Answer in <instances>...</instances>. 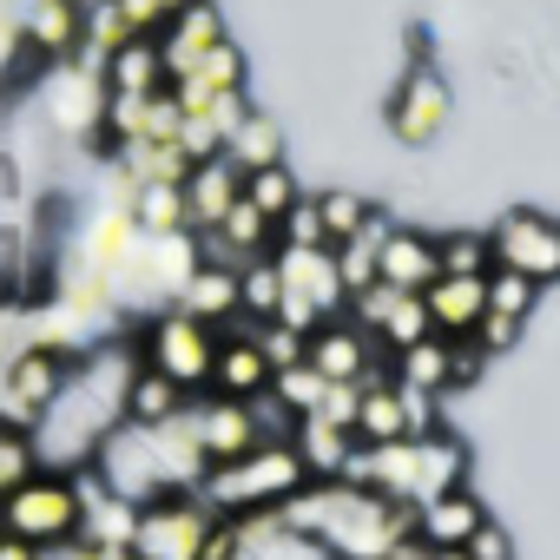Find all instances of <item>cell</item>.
Returning a JSON list of instances; mask_svg holds the SVG:
<instances>
[{
    "label": "cell",
    "instance_id": "obj_1",
    "mask_svg": "<svg viewBox=\"0 0 560 560\" xmlns=\"http://www.w3.org/2000/svg\"><path fill=\"white\" fill-rule=\"evenodd\" d=\"M139 363H145V357L126 350V343H100V350H86V357L73 363L60 402H54V409L40 416V429H34V448H40L47 468H60V475L93 468L100 442L126 422V396H132Z\"/></svg>",
    "mask_w": 560,
    "mask_h": 560
},
{
    "label": "cell",
    "instance_id": "obj_2",
    "mask_svg": "<svg viewBox=\"0 0 560 560\" xmlns=\"http://www.w3.org/2000/svg\"><path fill=\"white\" fill-rule=\"evenodd\" d=\"M311 488V468L298 455V442H257L250 455L237 462H218L205 481H198V501L218 514V521H244V514H264V508H284L291 494Z\"/></svg>",
    "mask_w": 560,
    "mask_h": 560
},
{
    "label": "cell",
    "instance_id": "obj_3",
    "mask_svg": "<svg viewBox=\"0 0 560 560\" xmlns=\"http://www.w3.org/2000/svg\"><path fill=\"white\" fill-rule=\"evenodd\" d=\"M80 521H86L80 475H60V468H40L27 488H14L8 501H0V527H8L14 540H34L40 553L80 540Z\"/></svg>",
    "mask_w": 560,
    "mask_h": 560
},
{
    "label": "cell",
    "instance_id": "obj_4",
    "mask_svg": "<svg viewBox=\"0 0 560 560\" xmlns=\"http://www.w3.org/2000/svg\"><path fill=\"white\" fill-rule=\"evenodd\" d=\"M40 93V126L60 139V145H86V139H100L106 145V80H100V67H86V60H60V67H47L40 80H34Z\"/></svg>",
    "mask_w": 560,
    "mask_h": 560
},
{
    "label": "cell",
    "instance_id": "obj_5",
    "mask_svg": "<svg viewBox=\"0 0 560 560\" xmlns=\"http://www.w3.org/2000/svg\"><path fill=\"white\" fill-rule=\"evenodd\" d=\"M145 363L159 370V376H172L178 389H191V396H205L211 389V376H218V343H224V330H211V324H198L191 311H159V317H145Z\"/></svg>",
    "mask_w": 560,
    "mask_h": 560
},
{
    "label": "cell",
    "instance_id": "obj_6",
    "mask_svg": "<svg viewBox=\"0 0 560 560\" xmlns=\"http://www.w3.org/2000/svg\"><path fill=\"white\" fill-rule=\"evenodd\" d=\"M93 475L113 488V494H126V501H139V508H152V501H165L172 494V481H165V462H159V442H152V429L145 422H119L106 442H100V455H93Z\"/></svg>",
    "mask_w": 560,
    "mask_h": 560
},
{
    "label": "cell",
    "instance_id": "obj_7",
    "mask_svg": "<svg viewBox=\"0 0 560 560\" xmlns=\"http://www.w3.org/2000/svg\"><path fill=\"white\" fill-rule=\"evenodd\" d=\"M67 376H73V357H60V350L27 343L21 357H8V363H0V422L40 429V416L60 402Z\"/></svg>",
    "mask_w": 560,
    "mask_h": 560
},
{
    "label": "cell",
    "instance_id": "obj_8",
    "mask_svg": "<svg viewBox=\"0 0 560 560\" xmlns=\"http://www.w3.org/2000/svg\"><path fill=\"white\" fill-rule=\"evenodd\" d=\"M218 514L198 501V494H165L139 514V540H132V560H205V540H211Z\"/></svg>",
    "mask_w": 560,
    "mask_h": 560
},
{
    "label": "cell",
    "instance_id": "obj_9",
    "mask_svg": "<svg viewBox=\"0 0 560 560\" xmlns=\"http://www.w3.org/2000/svg\"><path fill=\"white\" fill-rule=\"evenodd\" d=\"M350 324H363L383 350H416L422 337H435V317H429V298L422 291H396V284H376L363 298H350Z\"/></svg>",
    "mask_w": 560,
    "mask_h": 560
},
{
    "label": "cell",
    "instance_id": "obj_10",
    "mask_svg": "<svg viewBox=\"0 0 560 560\" xmlns=\"http://www.w3.org/2000/svg\"><path fill=\"white\" fill-rule=\"evenodd\" d=\"M488 244H494V270H521L534 284H553L560 277V224L540 211H508Z\"/></svg>",
    "mask_w": 560,
    "mask_h": 560
},
{
    "label": "cell",
    "instance_id": "obj_11",
    "mask_svg": "<svg viewBox=\"0 0 560 560\" xmlns=\"http://www.w3.org/2000/svg\"><path fill=\"white\" fill-rule=\"evenodd\" d=\"M442 126H448V80L435 67H409L396 100H389V132L402 145H429Z\"/></svg>",
    "mask_w": 560,
    "mask_h": 560
},
{
    "label": "cell",
    "instance_id": "obj_12",
    "mask_svg": "<svg viewBox=\"0 0 560 560\" xmlns=\"http://www.w3.org/2000/svg\"><path fill=\"white\" fill-rule=\"evenodd\" d=\"M191 429H198L211 468H218V462H237V455H250V448L264 442L257 409L237 402V396H218V389H211V396H191Z\"/></svg>",
    "mask_w": 560,
    "mask_h": 560
},
{
    "label": "cell",
    "instance_id": "obj_13",
    "mask_svg": "<svg viewBox=\"0 0 560 560\" xmlns=\"http://www.w3.org/2000/svg\"><path fill=\"white\" fill-rule=\"evenodd\" d=\"M376 350H383V343H376L363 324L337 317V324H324V330L311 337V370H324L330 383H370L376 370H396V357L383 363Z\"/></svg>",
    "mask_w": 560,
    "mask_h": 560
},
{
    "label": "cell",
    "instance_id": "obj_14",
    "mask_svg": "<svg viewBox=\"0 0 560 560\" xmlns=\"http://www.w3.org/2000/svg\"><path fill=\"white\" fill-rule=\"evenodd\" d=\"M244 178H250V172H244L237 159H224V152L191 165V178H185V211H191V231H198V237L218 231V224L244 205Z\"/></svg>",
    "mask_w": 560,
    "mask_h": 560
},
{
    "label": "cell",
    "instance_id": "obj_15",
    "mask_svg": "<svg viewBox=\"0 0 560 560\" xmlns=\"http://www.w3.org/2000/svg\"><path fill=\"white\" fill-rule=\"evenodd\" d=\"M270 383H277V370H270V357H264L250 317H237V324L224 330V343H218V376H211V389H218V396H237V402H257Z\"/></svg>",
    "mask_w": 560,
    "mask_h": 560
},
{
    "label": "cell",
    "instance_id": "obj_16",
    "mask_svg": "<svg viewBox=\"0 0 560 560\" xmlns=\"http://www.w3.org/2000/svg\"><path fill=\"white\" fill-rule=\"evenodd\" d=\"M80 501H86V521H80V540H93V547H106V553H132V540H139V501H126V494H113L93 468H80Z\"/></svg>",
    "mask_w": 560,
    "mask_h": 560
},
{
    "label": "cell",
    "instance_id": "obj_17",
    "mask_svg": "<svg viewBox=\"0 0 560 560\" xmlns=\"http://www.w3.org/2000/svg\"><path fill=\"white\" fill-rule=\"evenodd\" d=\"M159 47H165V67H172V80H185V73H191V67H205L218 47H231L218 0H191L185 14H172V27L159 34Z\"/></svg>",
    "mask_w": 560,
    "mask_h": 560
},
{
    "label": "cell",
    "instance_id": "obj_18",
    "mask_svg": "<svg viewBox=\"0 0 560 560\" xmlns=\"http://www.w3.org/2000/svg\"><path fill=\"white\" fill-rule=\"evenodd\" d=\"M178 311H191V317L211 324V330H231V324L244 317V270L205 257V264L191 270V284L178 291Z\"/></svg>",
    "mask_w": 560,
    "mask_h": 560
},
{
    "label": "cell",
    "instance_id": "obj_19",
    "mask_svg": "<svg viewBox=\"0 0 560 560\" xmlns=\"http://www.w3.org/2000/svg\"><path fill=\"white\" fill-rule=\"evenodd\" d=\"M106 93L119 100H152V93H172V67H165V47L159 40H126L106 67H100Z\"/></svg>",
    "mask_w": 560,
    "mask_h": 560
},
{
    "label": "cell",
    "instance_id": "obj_20",
    "mask_svg": "<svg viewBox=\"0 0 560 560\" xmlns=\"http://www.w3.org/2000/svg\"><path fill=\"white\" fill-rule=\"evenodd\" d=\"M422 298H429V317L442 337H475L488 317V277H435Z\"/></svg>",
    "mask_w": 560,
    "mask_h": 560
},
{
    "label": "cell",
    "instance_id": "obj_21",
    "mask_svg": "<svg viewBox=\"0 0 560 560\" xmlns=\"http://www.w3.org/2000/svg\"><path fill=\"white\" fill-rule=\"evenodd\" d=\"M357 442H370V448H383V442H409V416H402V383H396V370H376V376L363 383Z\"/></svg>",
    "mask_w": 560,
    "mask_h": 560
},
{
    "label": "cell",
    "instance_id": "obj_22",
    "mask_svg": "<svg viewBox=\"0 0 560 560\" xmlns=\"http://www.w3.org/2000/svg\"><path fill=\"white\" fill-rule=\"evenodd\" d=\"M291 442H298L311 481H343V468H350V455H357V429H337V422H324V416H304Z\"/></svg>",
    "mask_w": 560,
    "mask_h": 560
},
{
    "label": "cell",
    "instance_id": "obj_23",
    "mask_svg": "<svg viewBox=\"0 0 560 560\" xmlns=\"http://www.w3.org/2000/svg\"><path fill=\"white\" fill-rule=\"evenodd\" d=\"M435 277H442L435 237H422V231H389V244H383V284H396V291H429Z\"/></svg>",
    "mask_w": 560,
    "mask_h": 560
},
{
    "label": "cell",
    "instance_id": "obj_24",
    "mask_svg": "<svg viewBox=\"0 0 560 560\" xmlns=\"http://www.w3.org/2000/svg\"><path fill=\"white\" fill-rule=\"evenodd\" d=\"M481 527H488V508H481L468 488L435 494V501L422 508V540H429V547H468Z\"/></svg>",
    "mask_w": 560,
    "mask_h": 560
},
{
    "label": "cell",
    "instance_id": "obj_25",
    "mask_svg": "<svg viewBox=\"0 0 560 560\" xmlns=\"http://www.w3.org/2000/svg\"><path fill=\"white\" fill-rule=\"evenodd\" d=\"M396 383H409V389H429V396H442V389H455V337H422L416 350H402L396 357Z\"/></svg>",
    "mask_w": 560,
    "mask_h": 560
},
{
    "label": "cell",
    "instance_id": "obj_26",
    "mask_svg": "<svg viewBox=\"0 0 560 560\" xmlns=\"http://www.w3.org/2000/svg\"><path fill=\"white\" fill-rule=\"evenodd\" d=\"M422 448V475H416V508H429L435 494H455L462 488V475H468V448L442 429V435H429V442H416Z\"/></svg>",
    "mask_w": 560,
    "mask_h": 560
},
{
    "label": "cell",
    "instance_id": "obj_27",
    "mask_svg": "<svg viewBox=\"0 0 560 560\" xmlns=\"http://www.w3.org/2000/svg\"><path fill=\"white\" fill-rule=\"evenodd\" d=\"M185 402H191V389H178L172 376H159L152 363H139V376H132V396H126V416L132 422H172V416H185Z\"/></svg>",
    "mask_w": 560,
    "mask_h": 560
},
{
    "label": "cell",
    "instance_id": "obj_28",
    "mask_svg": "<svg viewBox=\"0 0 560 560\" xmlns=\"http://www.w3.org/2000/svg\"><path fill=\"white\" fill-rule=\"evenodd\" d=\"M40 54L27 47V27H21V8L14 0H0V93H14L27 80H40Z\"/></svg>",
    "mask_w": 560,
    "mask_h": 560
},
{
    "label": "cell",
    "instance_id": "obj_29",
    "mask_svg": "<svg viewBox=\"0 0 560 560\" xmlns=\"http://www.w3.org/2000/svg\"><path fill=\"white\" fill-rule=\"evenodd\" d=\"M224 159H237L244 172H270V165H284V132H277L270 113H244V126L231 132Z\"/></svg>",
    "mask_w": 560,
    "mask_h": 560
},
{
    "label": "cell",
    "instance_id": "obj_30",
    "mask_svg": "<svg viewBox=\"0 0 560 560\" xmlns=\"http://www.w3.org/2000/svg\"><path fill=\"white\" fill-rule=\"evenodd\" d=\"M132 218L145 237H172V231H191V211H185V185H139L132 191Z\"/></svg>",
    "mask_w": 560,
    "mask_h": 560
},
{
    "label": "cell",
    "instance_id": "obj_31",
    "mask_svg": "<svg viewBox=\"0 0 560 560\" xmlns=\"http://www.w3.org/2000/svg\"><path fill=\"white\" fill-rule=\"evenodd\" d=\"M40 448H34V429H14V422H0V501H8L14 488H27L40 475Z\"/></svg>",
    "mask_w": 560,
    "mask_h": 560
},
{
    "label": "cell",
    "instance_id": "obj_32",
    "mask_svg": "<svg viewBox=\"0 0 560 560\" xmlns=\"http://www.w3.org/2000/svg\"><path fill=\"white\" fill-rule=\"evenodd\" d=\"M244 198L270 218V224H284L298 205H304V191H298V178H291V165H270V172H250L244 178Z\"/></svg>",
    "mask_w": 560,
    "mask_h": 560
},
{
    "label": "cell",
    "instance_id": "obj_33",
    "mask_svg": "<svg viewBox=\"0 0 560 560\" xmlns=\"http://www.w3.org/2000/svg\"><path fill=\"white\" fill-rule=\"evenodd\" d=\"M277 311H284V270H277V257L244 264V317L250 324H270Z\"/></svg>",
    "mask_w": 560,
    "mask_h": 560
},
{
    "label": "cell",
    "instance_id": "obj_34",
    "mask_svg": "<svg viewBox=\"0 0 560 560\" xmlns=\"http://www.w3.org/2000/svg\"><path fill=\"white\" fill-rule=\"evenodd\" d=\"M435 257H442V277H488L494 270V244L481 231H448L435 237Z\"/></svg>",
    "mask_w": 560,
    "mask_h": 560
},
{
    "label": "cell",
    "instance_id": "obj_35",
    "mask_svg": "<svg viewBox=\"0 0 560 560\" xmlns=\"http://www.w3.org/2000/svg\"><path fill=\"white\" fill-rule=\"evenodd\" d=\"M317 205H324L330 250H337V244H350V237H363V231H370V218H376V205H370V198H357V191H324Z\"/></svg>",
    "mask_w": 560,
    "mask_h": 560
},
{
    "label": "cell",
    "instance_id": "obj_36",
    "mask_svg": "<svg viewBox=\"0 0 560 560\" xmlns=\"http://www.w3.org/2000/svg\"><path fill=\"white\" fill-rule=\"evenodd\" d=\"M270 396L284 402L291 416H317V409H324V396H330V376H324V370H311V363H298V370H284V376L270 383Z\"/></svg>",
    "mask_w": 560,
    "mask_h": 560
},
{
    "label": "cell",
    "instance_id": "obj_37",
    "mask_svg": "<svg viewBox=\"0 0 560 560\" xmlns=\"http://www.w3.org/2000/svg\"><path fill=\"white\" fill-rule=\"evenodd\" d=\"M119 8V21L132 27V40H159L165 27H172V14H185L191 0H113Z\"/></svg>",
    "mask_w": 560,
    "mask_h": 560
},
{
    "label": "cell",
    "instance_id": "obj_38",
    "mask_svg": "<svg viewBox=\"0 0 560 560\" xmlns=\"http://www.w3.org/2000/svg\"><path fill=\"white\" fill-rule=\"evenodd\" d=\"M250 330H257V343H264V357H270L277 376L298 370V363H311V337L304 330H291V324H250Z\"/></svg>",
    "mask_w": 560,
    "mask_h": 560
},
{
    "label": "cell",
    "instance_id": "obj_39",
    "mask_svg": "<svg viewBox=\"0 0 560 560\" xmlns=\"http://www.w3.org/2000/svg\"><path fill=\"white\" fill-rule=\"evenodd\" d=\"M534 298H540L534 277H521V270H488V311H501V317H527Z\"/></svg>",
    "mask_w": 560,
    "mask_h": 560
},
{
    "label": "cell",
    "instance_id": "obj_40",
    "mask_svg": "<svg viewBox=\"0 0 560 560\" xmlns=\"http://www.w3.org/2000/svg\"><path fill=\"white\" fill-rule=\"evenodd\" d=\"M0 231H34V211H27V178L21 165L0 152Z\"/></svg>",
    "mask_w": 560,
    "mask_h": 560
},
{
    "label": "cell",
    "instance_id": "obj_41",
    "mask_svg": "<svg viewBox=\"0 0 560 560\" xmlns=\"http://www.w3.org/2000/svg\"><path fill=\"white\" fill-rule=\"evenodd\" d=\"M277 244H298V250H330V231H324V205L304 198L284 224H277Z\"/></svg>",
    "mask_w": 560,
    "mask_h": 560
},
{
    "label": "cell",
    "instance_id": "obj_42",
    "mask_svg": "<svg viewBox=\"0 0 560 560\" xmlns=\"http://www.w3.org/2000/svg\"><path fill=\"white\" fill-rule=\"evenodd\" d=\"M402 416H409V442L442 435V416H435V396H429V389H409V383H402Z\"/></svg>",
    "mask_w": 560,
    "mask_h": 560
},
{
    "label": "cell",
    "instance_id": "obj_43",
    "mask_svg": "<svg viewBox=\"0 0 560 560\" xmlns=\"http://www.w3.org/2000/svg\"><path fill=\"white\" fill-rule=\"evenodd\" d=\"M521 324H527V317H501V311H488L475 337H481V350H488V357H508V350L521 343Z\"/></svg>",
    "mask_w": 560,
    "mask_h": 560
},
{
    "label": "cell",
    "instance_id": "obj_44",
    "mask_svg": "<svg viewBox=\"0 0 560 560\" xmlns=\"http://www.w3.org/2000/svg\"><path fill=\"white\" fill-rule=\"evenodd\" d=\"M481 363H488L481 337H455V383H475V376H481Z\"/></svg>",
    "mask_w": 560,
    "mask_h": 560
},
{
    "label": "cell",
    "instance_id": "obj_45",
    "mask_svg": "<svg viewBox=\"0 0 560 560\" xmlns=\"http://www.w3.org/2000/svg\"><path fill=\"white\" fill-rule=\"evenodd\" d=\"M468 553H475V560H514V540H508V534H501V527L488 521V527H481V534L468 540Z\"/></svg>",
    "mask_w": 560,
    "mask_h": 560
},
{
    "label": "cell",
    "instance_id": "obj_46",
    "mask_svg": "<svg viewBox=\"0 0 560 560\" xmlns=\"http://www.w3.org/2000/svg\"><path fill=\"white\" fill-rule=\"evenodd\" d=\"M0 560H47L34 540H14V534H0Z\"/></svg>",
    "mask_w": 560,
    "mask_h": 560
},
{
    "label": "cell",
    "instance_id": "obj_47",
    "mask_svg": "<svg viewBox=\"0 0 560 560\" xmlns=\"http://www.w3.org/2000/svg\"><path fill=\"white\" fill-rule=\"evenodd\" d=\"M429 560H475V553H468V547H435Z\"/></svg>",
    "mask_w": 560,
    "mask_h": 560
}]
</instances>
